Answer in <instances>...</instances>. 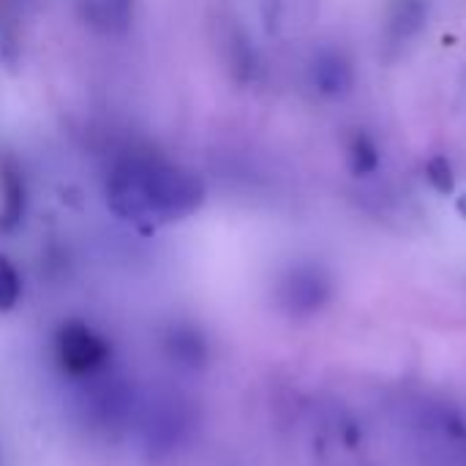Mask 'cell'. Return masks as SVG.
Here are the masks:
<instances>
[{"instance_id":"1","label":"cell","mask_w":466,"mask_h":466,"mask_svg":"<svg viewBox=\"0 0 466 466\" xmlns=\"http://www.w3.org/2000/svg\"><path fill=\"white\" fill-rule=\"evenodd\" d=\"M208 188L199 175L158 156H126L106 180L109 208L131 224H169L194 216Z\"/></svg>"},{"instance_id":"2","label":"cell","mask_w":466,"mask_h":466,"mask_svg":"<svg viewBox=\"0 0 466 466\" xmlns=\"http://www.w3.org/2000/svg\"><path fill=\"white\" fill-rule=\"evenodd\" d=\"M55 360L68 377H93L109 360V344L85 322H66L55 336Z\"/></svg>"},{"instance_id":"3","label":"cell","mask_w":466,"mask_h":466,"mask_svg":"<svg viewBox=\"0 0 466 466\" xmlns=\"http://www.w3.org/2000/svg\"><path fill=\"white\" fill-rule=\"evenodd\" d=\"M333 295L330 276L317 265H295L287 270L279 287V300L289 314L309 317L317 314Z\"/></svg>"},{"instance_id":"4","label":"cell","mask_w":466,"mask_h":466,"mask_svg":"<svg viewBox=\"0 0 466 466\" xmlns=\"http://www.w3.org/2000/svg\"><path fill=\"white\" fill-rule=\"evenodd\" d=\"M311 87L325 98H344L355 87V66L341 49H322L309 66Z\"/></svg>"},{"instance_id":"5","label":"cell","mask_w":466,"mask_h":466,"mask_svg":"<svg viewBox=\"0 0 466 466\" xmlns=\"http://www.w3.org/2000/svg\"><path fill=\"white\" fill-rule=\"evenodd\" d=\"M429 19V3L426 0H393L385 16V44L388 46H407Z\"/></svg>"},{"instance_id":"6","label":"cell","mask_w":466,"mask_h":466,"mask_svg":"<svg viewBox=\"0 0 466 466\" xmlns=\"http://www.w3.org/2000/svg\"><path fill=\"white\" fill-rule=\"evenodd\" d=\"M0 232H11L22 218L27 208V186L25 175L16 167V161L3 158L0 161Z\"/></svg>"},{"instance_id":"7","label":"cell","mask_w":466,"mask_h":466,"mask_svg":"<svg viewBox=\"0 0 466 466\" xmlns=\"http://www.w3.org/2000/svg\"><path fill=\"white\" fill-rule=\"evenodd\" d=\"M79 14L101 33H123L134 19V0H79Z\"/></svg>"},{"instance_id":"8","label":"cell","mask_w":466,"mask_h":466,"mask_svg":"<svg viewBox=\"0 0 466 466\" xmlns=\"http://www.w3.org/2000/svg\"><path fill=\"white\" fill-rule=\"evenodd\" d=\"M347 164L350 172L355 177H371L380 172L382 167V153L380 145L366 134V131H355L347 142Z\"/></svg>"},{"instance_id":"9","label":"cell","mask_w":466,"mask_h":466,"mask_svg":"<svg viewBox=\"0 0 466 466\" xmlns=\"http://www.w3.org/2000/svg\"><path fill=\"white\" fill-rule=\"evenodd\" d=\"M22 298V279L19 270L8 257L0 254V311H11Z\"/></svg>"},{"instance_id":"10","label":"cell","mask_w":466,"mask_h":466,"mask_svg":"<svg viewBox=\"0 0 466 466\" xmlns=\"http://www.w3.org/2000/svg\"><path fill=\"white\" fill-rule=\"evenodd\" d=\"M426 180L437 194H453L456 191V175H453V164L445 156H434L426 161Z\"/></svg>"}]
</instances>
